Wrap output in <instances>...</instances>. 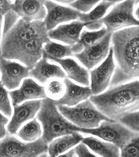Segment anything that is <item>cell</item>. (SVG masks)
Returning <instances> with one entry per match:
<instances>
[{
  "label": "cell",
  "instance_id": "12",
  "mask_svg": "<svg viewBox=\"0 0 139 157\" xmlns=\"http://www.w3.org/2000/svg\"><path fill=\"white\" fill-rule=\"evenodd\" d=\"M30 68L19 63L4 59L0 56L1 82L9 90L20 86L23 78L29 76Z\"/></svg>",
  "mask_w": 139,
  "mask_h": 157
},
{
  "label": "cell",
  "instance_id": "33",
  "mask_svg": "<svg viewBox=\"0 0 139 157\" xmlns=\"http://www.w3.org/2000/svg\"><path fill=\"white\" fill-rule=\"evenodd\" d=\"M9 121L8 118L6 117L0 113V140L3 139L7 135L6 128V125Z\"/></svg>",
  "mask_w": 139,
  "mask_h": 157
},
{
  "label": "cell",
  "instance_id": "9",
  "mask_svg": "<svg viewBox=\"0 0 139 157\" xmlns=\"http://www.w3.org/2000/svg\"><path fill=\"white\" fill-rule=\"evenodd\" d=\"M49 38H36L23 43L1 56L7 60L20 61L30 69L43 58V45L50 42Z\"/></svg>",
  "mask_w": 139,
  "mask_h": 157
},
{
  "label": "cell",
  "instance_id": "22",
  "mask_svg": "<svg viewBox=\"0 0 139 157\" xmlns=\"http://www.w3.org/2000/svg\"><path fill=\"white\" fill-rule=\"evenodd\" d=\"M84 137L79 132L53 140L48 146V157H57L82 142Z\"/></svg>",
  "mask_w": 139,
  "mask_h": 157
},
{
  "label": "cell",
  "instance_id": "15",
  "mask_svg": "<svg viewBox=\"0 0 139 157\" xmlns=\"http://www.w3.org/2000/svg\"><path fill=\"white\" fill-rule=\"evenodd\" d=\"M12 10L27 21L45 20L46 16L44 1L18 0L12 4Z\"/></svg>",
  "mask_w": 139,
  "mask_h": 157
},
{
  "label": "cell",
  "instance_id": "26",
  "mask_svg": "<svg viewBox=\"0 0 139 157\" xmlns=\"http://www.w3.org/2000/svg\"><path fill=\"white\" fill-rule=\"evenodd\" d=\"M43 134L41 125L37 118L26 124L17 133V135L25 142L31 143L40 138Z\"/></svg>",
  "mask_w": 139,
  "mask_h": 157
},
{
  "label": "cell",
  "instance_id": "19",
  "mask_svg": "<svg viewBox=\"0 0 139 157\" xmlns=\"http://www.w3.org/2000/svg\"><path fill=\"white\" fill-rule=\"evenodd\" d=\"M29 76L35 78L41 84H45L52 78H66V73L56 64H51L48 59L43 57L38 61L29 71Z\"/></svg>",
  "mask_w": 139,
  "mask_h": 157
},
{
  "label": "cell",
  "instance_id": "13",
  "mask_svg": "<svg viewBox=\"0 0 139 157\" xmlns=\"http://www.w3.org/2000/svg\"><path fill=\"white\" fill-rule=\"evenodd\" d=\"M44 5L47 13L43 21L48 32L55 29L59 24L77 20L81 14L71 7L60 6L51 1H44Z\"/></svg>",
  "mask_w": 139,
  "mask_h": 157
},
{
  "label": "cell",
  "instance_id": "16",
  "mask_svg": "<svg viewBox=\"0 0 139 157\" xmlns=\"http://www.w3.org/2000/svg\"><path fill=\"white\" fill-rule=\"evenodd\" d=\"M13 106L26 100L47 98L45 87L31 78H25L18 89L9 92Z\"/></svg>",
  "mask_w": 139,
  "mask_h": 157
},
{
  "label": "cell",
  "instance_id": "25",
  "mask_svg": "<svg viewBox=\"0 0 139 157\" xmlns=\"http://www.w3.org/2000/svg\"><path fill=\"white\" fill-rule=\"evenodd\" d=\"M74 56L71 46L61 45L50 41L43 47V56L51 61L54 59H62L66 57Z\"/></svg>",
  "mask_w": 139,
  "mask_h": 157
},
{
  "label": "cell",
  "instance_id": "11",
  "mask_svg": "<svg viewBox=\"0 0 139 157\" xmlns=\"http://www.w3.org/2000/svg\"><path fill=\"white\" fill-rule=\"evenodd\" d=\"M112 34L108 33L96 44L74 55L88 70L92 69L103 63L108 55L111 49Z\"/></svg>",
  "mask_w": 139,
  "mask_h": 157
},
{
  "label": "cell",
  "instance_id": "23",
  "mask_svg": "<svg viewBox=\"0 0 139 157\" xmlns=\"http://www.w3.org/2000/svg\"><path fill=\"white\" fill-rule=\"evenodd\" d=\"M82 143L102 157H120L119 149L112 143H106L93 137L84 138Z\"/></svg>",
  "mask_w": 139,
  "mask_h": 157
},
{
  "label": "cell",
  "instance_id": "36",
  "mask_svg": "<svg viewBox=\"0 0 139 157\" xmlns=\"http://www.w3.org/2000/svg\"><path fill=\"white\" fill-rule=\"evenodd\" d=\"M75 154V150L73 149L70 150L69 151H68V152L64 154H62L57 157H73Z\"/></svg>",
  "mask_w": 139,
  "mask_h": 157
},
{
  "label": "cell",
  "instance_id": "20",
  "mask_svg": "<svg viewBox=\"0 0 139 157\" xmlns=\"http://www.w3.org/2000/svg\"><path fill=\"white\" fill-rule=\"evenodd\" d=\"M119 2V1H102L88 13H81L79 17V21L88 23L85 27L88 30H100L103 27L102 20L108 10Z\"/></svg>",
  "mask_w": 139,
  "mask_h": 157
},
{
  "label": "cell",
  "instance_id": "39",
  "mask_svg": "<svg viewBox=\"0 0 139 157\" xmlns=\"http://www.w3.org/2000/svg\"><path fill=\"white\" fill-rule=\"evenodd\" d=\"M38 157H48V155L47 153H45V154H42V155H40L39 156H38Z\"/></svg>",
  "mask_w": 139,
  "mask_h": 157
},
{
  "label": "cell",
  "instance_id": "17",
  "mask_svg": "<svg viewBox=\"0 0 139 157\" xmlns=\"http://www.w3.org/2000/svg\"><path fill=\"white\" fill-rule=\"evenodd\" d=\"M63 83L66 87L64 95L59 100H54L57 106H76L80 102L88 100L92 95L89 86H78L66 78H64Z\"/></svg>",
  "mask_w": 139,
  "mask_h": 157
},
{
  "label": "cell",
  "instance_id": "14",
  "mask_svg": "<svg viewBox=\"0 0 139 157\" xmlns=\"http://www.w3.org/2000/svg\"><path fill=\"white\" fill-rule=\"evenodd\" d=\"M42 100L29 101L20 105L14 106V113L7 126L8 132L11 135H15L25 122L34 119L41 107Z\"/></svg>",
  "mask_w": 139,
  "mask_h": 157
},
{
  "label": "cell",
  "instance_id": "4",
  "mask_svg": "<svg viewBox=\"0 0 139 157\" xmlns=\"http://www.w3.org/2000/svg\"><path fill=\"white\" fill-rule=\"evenodd\" d=\"M48 32L43 21H27L20 18L9 29L3 33L1 56L32 39L48 37Z\"/></svg>",
  "mask_w": 139,
  "mask_h": 157
},
{
  "label": "cell",
  "instance_id": "34",
  "mask_svg": "<svg viewBox=\"0 0 139 157\" xmlns=\"http://www.w3.org/2000/svg\"><path fill=\"white\" fill-rule=\"evenodd\" d=\"M12 4L9 1H0V10L6 13L12 10Z\"/></svg>",
  "mask_w": 139,
  "mask_h": 157
},
{
  "label": "cell",
  "instance_id": "30",
  "mask_svg": "<svg viewBox=\"0 0 139 157\" xmlns=\"http://www.w3.org/2000/svg\"><path fill=\"white\" fill-rule=\"evenodd\" d=\"M8 94L7 90L0 82V111L7 117H11L12 109Z\"/></svg>",
  "mask_w": 139,
  "mask_h": 157
},
{
  "label": "cell",
  "instance_id": "10",
  "mask_svg": "<svg viewBox=\"0 0 139 157\" xmlns=\"http://www.w3.org/2000/svg\"><path fill=\"white\" fill-rule=\"evenodd\" d=\"M116 64L112 48L107 57L96 68L91 70V88L92 95L100 94L111 84Z\"/></svg>",
  "mask_w": 139,
  "mask_h": 157
},
{
  "label": "cell",
  "instance_id": "32",
  "mask_svg": "<svg viewBox=\"0 0 139 157\" xmlns=\"http://www.w3.org/2000/svg\"><path fill=\"white\" fill-rule=\"evenodd\" d=\"M74 149L78 157H98L92 154L83 143L77 145Z\"/></svg>",
  "mask_w": 139,
  "mask_h": 157
},
{
  "label": "cell",
  "instance_id": "3",
  "mask_svg": "<svg viewBox=\"0 0 139 157\" xmlns=\"http://www.w3.org/2000/svg\"><path fill=\"white\" fill-rule=\"evenodd\" d=\"M37 118L43 127L41 138L47 144L56 138L80 132V128L66 120L58 111L54 100L48 98L42 100Z\"/></svg>",
  "mask_w": 139,
  "mask_h": 157
},
{
  "label": "cell",
  "instance_id": "24",
  "mask_svg": "<svg viewBox=\"0 0 139 157\" xmlns=\"http://www.w3.org/2000/svg\"><path fill=\"white\" fill-rule=\"evenodd\" d=\"M105 27H103L100 30L87 31L84 30L81 34L79 40L75 45L71 46L73 54H79L85 49L96 44L108 34Z\"/></svg>",
  "mask_w": 139,
  "mask_h": 157
},
{
  "label": "cell",
  "instance_id": "6",
  "mask_svg": "<svg viewBox=\"0 0 139 157\" xmlns=\"http://www.w3.org/2000/svg\"><path fill=\"white\" fill-rule=\"evenodd\" d=\"M48 144L40 137L31 143H23L7 134L0 140V157H38L47 153Z\"/></svg>",
  "mask_w": 139,
  "mask_h": 157
},
{
  "label": "cell",
  "instance_id": "5",
  "mask_svg": "<svg viewBox=\"0 0 139 157\" xmlns=\"http://www.w3.org/2000/svg\"><path fill=\"white\" fill-rule=\"evenodd\" d=\"M57 106L64 117L81 128H96L102 121H114L102 114L89 100L84 101L74 107Z\"/></svg>",
  "mask_w": 139,
  "mask_h": 157
},
{
  "label": "cell",
  "instance_id": "38",
  "mask_svg": "<svg viewBox=\"0 0 139 157\" xmlns=\"http://www.w3.org/2000/svg\"><path fill=\"white\" fill-rule=\"evenodd\" d=\"M57 2H59L64 4H71L73 1H57Z\"/></svg>",
  "mask_w": 139,
  "mask_h": 157
},
{
  "label": "cell",
  "instance_id": "2",
  "mask_svg": "<svg viewBox=\"0 0 139 157\" xmlns=\"http://www.w3.org/2000/svg\"><path fill=\"white\" fill-rule=\"evenodd\" d=\"M89 101L105 116L118 121L139 111V80L111 87L103 93L92 95Z\"/></svg>",
  "mask_w": 139,
  "mask_h": 157
},
{
  "label": "cell",
  "instance_id": "28",
  "mask_svg": "<svg viewBox=\"0 0 139 157\" xmlns=\"http://www.w3.org/2000/svg\"><path fill=\"white\" fill-rule=\"evenodd\" d=\"M120 157H139V133L121 148Z\"/></svg>",
  "mask_w": 139,
  "mask_h": 157
},
{
  "label": "cell",
  "instance_id": "29",
  "mask_svg": "<svg viewBox=\"0 0 139 157\" xmlns=\"http://www.w3.org/2000/svg\"><path fill=\"white\" fill-rule=\"evenodd\" d=\"M118 121L134 132L139 133V111L123 116Z\"/></svg>",
  "mask_w": 139,
  "mask_h": 157
},
{
  "label": "cell",
  "instance_id": "7",
  "mask_svg": "<svg viewBox=\"0 0 139 157\" xmlns=\"http://www.w3.org/2000/svg\"><path fill=\"white\" fill-rule=\"evenodd\" d=\"M136 1H125L120 2L104 16L102 23L105 25L108 33L112 34L117 30L139 26V21L134 17L133 9Z\"/></svg>",
  "mask_w": 139,
  "mask_h": 157
},
{
  "label": "cell",
  "instance_id": "18",
  "mask_svg": "<svg viewBox=\"0 0 139 157\" xmlns=\"http://www.w3.org/2000/svg\"><path fill=\"white\" fill-rule=\"evenodd\" d=\"M87 25L88 23L77 21L60 25L56 29L48 31V37L69 46H73L79 41L82 30Z\"/></svg>",
  "mask_w": 139,
  "mask_h": 157
},
{
  "label": "cell",
  "instance_id": "21",
  "mask_svg": "<svg viewBox=\"0 0 139 157\" xmlns=\"http://www.w3.org/2000/svg\"><path fill=\"white\" fill-rule=\"evenodd\" d=\"M52 62L60 64L66 72L68 78L84 86H89V76L87 70L81 66L74 59L66 58L54 59Z\"/></svg>",
  "mask_w": 139,
  "mask_h": 157
},
{
  "label": "cell",
  "instance_id": "8",
  "mask_svg": "<svg viewBox=\"0 0 139 157\" xmlns=\"http://www.w3.org/2000/svg\"><path fill=\"white\" fill-rule=\"evenodd\" d=\"M80 132L97 136L121 149L137 134L119 121H103L94 129L81 128Z\"/></svg>",
  "mask_w": 139,
  "mask_h": 157
},
{
  "label": "cell",
  "instance_id": "27",
  "mask_svg": "<svg viewBox=\"0 0 139 157\" xmlns=\"http://www.w3.org/2000/svg\"><path fill=\"white\" fill-rule=\"evenodd\" d=\"M45 91L48 98L53 100H58L63 97L66 91L64 83L53 79L47 83Z\"/></svg>",
  "mask_w": 139,
  "mask_h": 157
},
{
  "label": "cell",
  "instance_id": "40",
  "mask_svg": "<svg viewBox=\"0 0 139 157\" xmlns=\"http://www.w3.org/2000/svg\"><path fill=\"white\" fill-rule=\"evenodd\" d=\"M0 82H1V81H0Z\"/></svg>",
  "mask_w": 139,
  "mask_h": 157
},
{
  "label": "cell",
  "instance_id": "31",
  "mask_svg": "<svg viewBox=\"0 0 139 157\" xmlns=\"http://www.w3.org/2000/svg\"><path fill=\"white\" fill-rule=\"evenodd\" d=\"M99 1H75L70 4V6L72 9L77 11L83 12H88L94 9L97 4L99 3Z\"/></svg>",
  "mask_w": 139,
  "mask_h": 157
},
{
  "label": "cell",
  "instance_id": "35",
  "mask_svg": "<svg viewBox=\"0 0 139 157\" xmlns=\"http://www.w3.org/2000/svg\"><path fill=\"white\" fill-rule=\"evenodd\" d=\"M6 13L2 10H0V40L1 37V29H2V22L3 16L6 14ZM0 56H1V46H0Z\"/></svg>",
  "mask_w": 139,
  "mask_h": 157
},
{
  "label": "cell",
  "instance_id": "1",
  "mask_svg": "<svg viewBox=\"0 0 139 157\" xmlns=\"http://www.w3.org/2000/svg\"><path fill=\"white\" fill-rule=\"evenodd\" d=\"M111 41L116 67L111 87L139 79V26L113 33Z\"/></svg>",
  "mask_w": 139,
  "mask_h": 157
},
{
  "label": "cell",
  "instance_id": "37",
  "mask_svg": "<svg viewBox=\"0 0 139 157\" xmlns=\"http://www.w3.org/2000/svg\"><path fill=\"white\" fill-rule=\"evenodd\" d=\"M135 16L136 17V18L138 21H139V5L138 6L137 9H136V12H135Z\"/></svg>",
  "mask_w": 139,
  "mask_h": 157
}]
</instances>
